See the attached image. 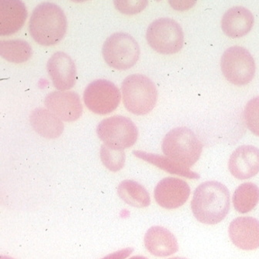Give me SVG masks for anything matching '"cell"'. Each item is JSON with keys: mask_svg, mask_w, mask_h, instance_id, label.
<instances>
[{"mask_svg": "<svg viewBox=\"0 0 259 259\" xmlns=\"http://www.w3.org/2000/svg\"><path fill=\"white\" fill-rule=\"evenodd\" d=\"M194 218L206 225L220 223L230 210V193L219 182H206L195 189L191 201Z\"/></svg>", "mask_w": 259, "mask_h": 259, "instance_id": "6da1fadb", "label": "cell"}, {"mask_svg": "<svg viewBox=\"0 0 259 259\" xmlns=\"http://www.w3.org/2000/svg\"><path fill=\"white\" fill-rule=\"evenodd\" d=\"M67 29V17L59 6L42 3L32 11L29 23V33L39 45H56L63 39Z\"/></svg>", "mask_w": 259, "mask_h": 259, "instance_id": "7a4b0ae2", "label": "cell"}, {"mask_svg": "<svg viewBox=\"0 0 259 259\" xmlns=\"http://www.w3.org/2000/svg\"><path fill=\"white\" fill-rule=\"evenodd\" d=\"M161 148L166 157L190 168L199 160L203 145L191 129L181 126L166 135Z\"/></svg>", "mask_w": 259, "mask_h": 259, "instance_id": "3957f363", "label": "cell"}, {"mask_svg": "<svg viewBox=\"0 0 259 259\" xmlns=\"http://www.w3.org/2000/svg\"><path fill=\"white\" fill-rule=\"evenodd\" d=\"M121 93L125 108L135 115L148 114L157 103L155 84L144 75L133 74L125 78Z\"/></svg>", "mask_w": 259, "mask_h": 259, "instance_id": "277c9868", "label": "cell"}, {"mask_svg": "<svg viewBox=\"0 0 259 259\" xmlns=\"http://www.w3.org/2000/svg\"><path fill=\"white\" fill-rule=\"evenodd\" d=\"M103 57L112 68L126 70L136 64L141 50L135 38L125 32H116L103 46Z\"/></svg>", "mask_w": 259, "mask_h": 259, "instance_id": "5b68a950", "label": "cell"}, {"mask_svg": "<svg viewBox=\"0 0 259 259\" xmlns=\"http://www.w3.org/2000/svg\"><path fill=\"white\" fill-rule=\"evenodd\" d=\"M146 38L151 48L165 55L179 52L185 39L182 26L170 18L154 20L148 26Z\"/></svg>", "mask_w": 259, "mask_h": 259, "instance_id": "8992f818", "label": "cell"}, {"mask_svg": "<svg viewBox=\"0 0 259 259\" xmlns=\"http://www.w3.org/2000/svg\"><path fill=\"white\" fill-rule=\"evenodd\" d=\"M97 134L104 145L116 150H125L138 141V130L134 122L123 116H113L97 125Z\"/></svg>", "mask_w": 259, "mask_h": 259, "instance_id": "52a82bcc", "label": "cell"}, {"mask_svg": "<svg viewBox=\"0 0 259 259\" xmlns=\"http://www.w3.org/2000/svg\"><path fill=\"white\" fill-rule=\"evenodd\" d=\"M222 73L232 84L249 83L255 73V63L251 54L241 47H232L224 53L221 60Z\"/></svg>", "mask_w": 259, "mask_h": 259, "instance_id": "ba28073f", "label": "cell"}, {"mask_svg": "<svg viewBox=\"0 0 259 259\" xmlns=\"http://www.w3.org/2000/svg\"><path fill=\"white\" fill-rule=\"evenodd\" d=\"M121 99L120 91L107 79H97L90 83L83 94L85 105L93 113L105 115L115 110Z\"/></svg>", "mask_w": 259, "mask_h": 259, "instance_id": "9c48e42d", "label": "cell"}, {"mask_svg": "<svg viewBox=\"0 0 259 259\" xmlns=\"http://www.w3.org/2000/svg\"><path fill=\"white\" fill-rule=\"evenodd\" d=\"M191 188L185 181L179 178L162 179L154 189L156 202L164 208L171 210L182 207L189 198Z\"/></svg>", "mask_w": 259, "mask_h": 259, "instance_id": "30bf717a", "label": "cell"}, {"mask_svg": "<svg viewBox=\"0 0 259 259\" xmlns=\"http://www.w3.org/2000/svg\"><path fill=\"white\" fill-rule=\"evenodd\" d=\"M45 105L50 111L65 122H73L83 113L79 96L73 91H54L47 96Z\"/></svg>", "mask_w": 259, "mask_h": 259, "instance_id": "8fae6325", "label": "cell"}, {"mask_svg": "<svg viewBox=\"0 0 259 259\" xmlns=\"http://www.w3.org/2000/svg\"><path fill=\"white\" fill-rule=\"evenodd\" d=\"M47 70L59 91H68L76 84V69L70 56L57 52L47 62Z\"/></svg>", "mask_w": 259, "mask_h": 259, "instance_id": "7c38bea8", "label": "cell"}, {"mask_svg": "<svg viewBox=\"0 0 259 259\" xmlns=\"http://www.w3.org/2000/svg\"><path fill=\"white\" fill-rule=\"evenodd\" d=\"M231 241L245 251L259 248V221L251 217H239L231 222L229 228Z\"/></svg>", "mask_w": 259, "mask_h": 259, "instance_id": "4fadbf2b", "label": "cell"}, {"mask_svg": "<svg viewBox=\"0 0 259 259\" xmlns=\"http://www.w3.org/2000/svg\"><path fill=\"white\" fill-rule=\"evenodd\" d=\"M229 169L232 176L245 180L259 173V149L251 145L237 148L229 160Z\"/></svg>", "mask_w": 259, "mask_h": 259, "instance_id": "5bb4252c", "label": "cell"}, {"mask_svg": "<svg viewBox=\"0 0 259 259\" xmlns=\"http://www.w3.org/2000/svg\"><path fill=\"white\" fill-rule=\"evenodd\" d=\"M26 5L20 0L0 2V35L10 36L18 32L27 18Z\"/></svg>", "mask_w": 259, "mask_h": 259, "instance_id": "9a60e30c", "label": "cell"}, {"mask_svg": "<svg viewBox=\"0 0 259 259\" xmlns=\"http://www.w3.org/2000/svg\"><path fill=\"white\" fill-rule=\"evenodd\" d=\"M144 245L152 255L157 257H167L178 251L176 238L164 227L150 228L144 236Z\"/></svg>", "mask_w": 259, "mask_h": 259, "instance_id": "2e32d148", "label": "cell"}, {"mask_svg": "<svg viewBox=\"0 0 259 259\" xmlns=\"http://www.w3.org/2000/svg\"><path fill=\"white\" fill-rule=\"evenodd\" d=\"M254 25V16L248 9L234 7L224 14L222 29L226 36L241 38L248 34Z\"/></svg>", "mask_w": 259, "mask_h": 259, "instance_id": "e0dca14e", "label": "cell"}, {"mask_svg": "<svg viewBox=\"0 0 259 259\" xmlns=\"http://www.w3.org/2000/svg\"><path fill=\"white\" fill-rule=\"evenodd\" d=\"M29 121L36 133L48 139L58 138L64 130L62 120L47 109L36 108L32 110Z\"/></svg>", "mask_w": 259, "mask_h": 259, "instance_id": "ac0fdd59", "label": "cell"}, {"mask_svg": "<svg viewBox=\"0 0 259 259\" xmlns=\"http://www.w3.org/2000/svg\"><path fill=\"white\" fill-rule=\"evenodd\" d=\"M133 154L135 157L144 161L148 162L150 164L156 166L161 170H164L167 173L189 178V179H199L200 178V175L198 173L192 171L188 167L178 164L167 157L141 151H134Z\"/></svg>", "mask_w": 259, "mask_h": 259, "instance_id": "d6986e66", "label": "cell"}, {"mask_svg": "<svg viewBox=\"0 0 259 259\" xmlns=\"http://www.w3.org/2000/svg\"><path fill=\"white\" fill-rule=\"evenodd\" d=\"M117 194L122 201L133 207L142 208L151 204V197L148 191L135 181H123L118 185Z\"/></svg>", "mask_w": 259, "mask_h": 259, "instance_id": "ffe728a7", "label": "cell"}, {"mask_svg": "<svg viewBox=\"0 0 259 259\" xmlns=\"http://www.w3.org/2000/svg\"><path fill=\"white\" fill-rule=\"evenodd\" d=\"M232 201L238 212L241 214L250 212L258 203V187L251 182L241 184L235 190Z\"/></svg>", "mask_w": 259, "mask_h": 259, "instance_id": "44dd1931", "label": "cell"}, {"mask_svg": "<svg viewBox=\"0 0 259 259\" xmlns=\"http://www.w3.org/2000/svg\"><path fill=\"white\" fill-rule=\"evenodd\" d=\"M0 55L11 63H25L32 57V49L22 39L2 40L0 42Z\"/></svg>", "mask_w": 259, "mask_h": 259, "instance_id": "7402d4cb", "label": "cell"}, {"mask_svg": "<svg viewBox=\"0 0 259 259\" xmlns=\"http://www.w3.org/2000/svg\"><path fill=\"white\" fill-rule=\"evenodd\" d=\"M101 159L108 170L117 172L124 167L126 155L123 150L113 149L104 144L101 147Z\"/></svg>", "mask_w": 259, "mask_h": 259, "instance_id": "603a6c76", "label": "cell"}, {"mask_svg": "<svg viewBox=\"0 0 259 259\" xmlns=\"http://www.w3.org/2000/svg\"><path fill=\"white\" fill-rule=\"evenodd\" d=\"M244 119L247 127L259 137V97L248 101L244 110Z\"/></svg>", "mask_w": 259, "mask_h": 259, "instance_id": "cb8c5ba5", "label": "cell"}, {"mask_svg": "<svg viewBox=\"0 0 259 259\" xmlns=\"http://www.w3.org/2000/svg\"><path fill=\"white\" fill-rule=\"evenodd\" d=\"M148 1H114L116 9L122 13L134 15L139 13L148 5Z\"/></svg>", "mask_w": 259, "mask_h": 259, "instance_id": "d4e9b609", "label": "cell"}, {"mask_svg": "<svg viewBox=\"0 0 259 259\" xmlns=\"http://www.w3.org/2000/svg\"><path fill=\"white\" fill-rule=\"evenodd\" d=\"M134 249L132 248H126L124 249L119 250L115 252L111 253L106 257L101 259H126L133 253Z\"/></svg>", "mask_w": 259, "mask_h": 259, "instance_id": "484cf974", "label": "cell"}, {"mask_svg": "<svg viewBox=\"0 0 259 259\" xmlns=\"http://www.w3.org/2000/svg\"><path fill=\"white\" fill-rule=\"evenodd\" d=\"M196 4L195 2H187V1H182V2H170V5L173 8L176 9L178 10H187V9L191 8L193 7V5Z\"/></svg>", "mask_w": 259, "mask_h": 259, "instance_id": "4316f807", "label": "cell"}, {"mask_svg": "<svg viewBox=\"0 0 259 259\" xmlns=\"http://www.w3.org/2000/svg\"><path fill=\"white\" fill-rule=\"evenodd\" d=\"M130 259H148L144 256H134V257H131Z\"/></svg>", "mask_w": 259, "mask_h": 259, "instance_id": "83f0119b", "label": "cell"}, {"mask_svg": "<svg viewBox=\"0 0 259 259\" xmlns=\"http://www.w3.org/2000/svg\"><path fill=\"white\" fill-rule=\"evenodd\" d=\"M0 259H14V258H13V257H9V256L2 255V256H1V258H0Z\"/></svg>", "mask_w": 259, "mask_h": 259, "instance_id": "f1b7e54d", "label": "cell"}, {"mask_svg": "<svg viewBox=\"0 0 259 259\" xmlns=\"http://www.w3.org/2000/svg\"><path fill=\"white\" fill-rule=\"evenodd\" d=\"M168 259H187L185 257H170V258Z\"/></svg>", "mask_w": 259, "mask_h": 259, "instance_id": "f546056e", "label": "cell"}]
</instances>
